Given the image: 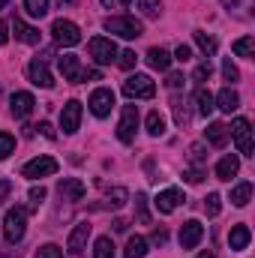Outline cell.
Listing matches in <instances>:
<instances>
[{"mask_svg": "<svg viewBox=\"0 0 255 258\" xmlns=\"http://www.w3.org/2000/svg\"><path fill=\"white\" fill-rule=\"evenodd\" d=\"M198 258H216V255H213V252L207 249V252H198Z\"/></svg>", "mask_w": 255, "mask_h": 258, "instance_id": "cell-53", "label": "cell"}, {"mask_svg": "<svg viewBox=\"0 0 255 258\" xmlns=\"http://www.w3.org/2000/svg\"><path fill=\"white\" fill-rule=\"evenodd\" d=\"M126 201H129V189H123V186H114V189H108V195H105V204L114 207V210H120Z\"/></svg>", "mask_w": 255, "mask_h": 258, "instance_id": "cell-28", "label": "cell"}, {"mask_svg": "<svg viewBox=\"0 0 255 258\" xmlns=\"http://www.w3.org/2000/svg\"><path fill=\"white\" fill-rule=\"evenodd\" d=\"M222 75H225V81H231V84H234V81H240V69L231 63V57H228V60H222Z\"/></svg>", "mask_w": 255, "mask_h": 258, "instance_id": "cell-38", "label": "cell"}, {"mask_svg": "<svg viewBox=\"0 0 255 258\" xmlns=\"http://www.w3.org/2000/svg\"><path fill=\"white\" fill-rule=\"evenodd\" d=\"M57 66H60V72H63L66 81H72V84L81 81V60H78L75 54H63V57L57 60Z\"/></svg>", "mask_w": 255, "mask_h": 258, "instance_id": "cell-18", "label": "cell"}, {"mask_svg": "<svg viewBox=\"0 0 255 258\" xmlns=\"http://www.w3.org/2000/svg\"><path fill=\"white\" fill-rule=\"evenodd\" d=\"M0 258H9V252H6V249H0Z\"/></svg>", "mask_w": 255, "mask_h": 258, "instance_id": "cell-55", "label": "cell"}, {"mask_svg": "<svg viewBox=\"0 0 255 258\" xmlns=\"http://www.w3.org/2000/svg\"><path fill=\"white\" fill-rule=\"evenodd\" d=\"M24 9H27V15L42 18V15L48 12V0H24Z\"/></svg>", "mask_w": 255, "mask_h": 258, "instance_id": "cell-34", "label": "cell"}, {"mask_svg": "<svg viewBox=\"0 0 255 258\" xmlns=\"http://www.w3.org/2000/svg\"><path fill=\"white\" fill-rule=\"evenodd\" d=\"M144 255H147V240L132 234L126 240V258H144Z\"/></svg>", "mask_w": 255, "mask_h": 258, "instance_id": "cell-27", "label": "cell"}, {"mask_svg": "<svg viewBox=\"0 0 255 258\" xmlns=\"http://www.w3.org/2000/svg\"><path fill=\"white\" fill-rule=\"evenodd\" d=\"M9 192H12V183H9V180H0V201H3Z\"/></svg>", "mask_w": 255, "mask_h": 258, "instance_id": "cell-49", "label": "cell"}, {"mask_svg": "<svg viewBox=\"0 0 255 258\" xmlns=\"http://www.w3.org/2000/svg\"><path fill=\"white\" fill-rule=\"evenodd\" d=\"M174 60H180V63L192 60V48H189V45H177V51H174Z\"/></svg>", "mask_w": 255, "mask_h": 258, "instance_id": "cell-44", "label": "cell"}, {"mask_svg": "<svg viewBox=\"0 0 255 258\" xmlns=\"http://www.w3.org/2000/svg\"><path fill=\"white\" fill-rule=\"evenodd\" d=\"M51 36H54V42L63 45V48H72V45L81 42V30H78V24H72V21H66V18H57V21L51 24Z\"/></svg>", "mask_w": 255, "mask_h": 258, "instance_id": "cell-5", "label": "cell"}, {"mask_svg": "<svg viewBox=\"0 0 255 258\" xmlns=\"http://www.w3.org/2000/svg\"><path fill=\"white\" fill-rule=\"evenodd\" d=\"M120 3H123V6H129V3H132V0H120Z\"/></svg>", "mask_w": 255, "mask_h": 258, "instance_id": "cell-57", "label": "cell"}, {"mask_svg": "<svg viewBox=\"0 0 255 258\" xmlns=\"http://www.w3.org/2000/svg\"><path fill=\"white\" fill-rule=\"evenodd\" d=\"M237 171H240V159H237L234 153L222 156V159H219V165H216V177H219V180H231Z\"/></svg>", "mask_w": 255, "mask_h": 258, "instance_id": "cell-21", "label": "cell"}, {"mask_svg": "<svg viewBox=\"0 0 255 258\" xmlns=\"http://www.w3.org/2000/svg\"><path fill=\"white\" fill-rule=\"evenodd\" d=\"M24 222H27V210L24 207H9L6 210V216H3V234H6L9 243H18L24 237V231H27Z\"/></svg>", "mask_w": 255, "mask_h": 258, "instance_id": "cell-2", "label": "cell"}, {"mask_svg": "<svg viewBox=\"0 0 255 258\" xmlns=\"http://www.w3.org/2000/svg\"><path fill=\"white\" fill-rule=\"evenodd\" d=\"M147 63H150V69L165 72V69L171 66V54H168L165 48H150V51H147Z\"/></svg>", "mask_w": 255, "mask_h": 258, "instance_id": "cell-25", "label": "cell"}, {"mask_svg": "<svg viewBox=\"0 0 255 258\" xmlns=\"http://www.w3.org/2000/svg\"><path fill=\"white\" fill-rule=\"evenodd\" d=\"M27 75H30V81H33L36 87H45V90L54 87V78H51V72H48L45 57H33V60L27 63Z\"/></svg>", "mask_w": 255, "mask_h": 258, "instance_id": "cell-10", "label": "cell"}, {"mask_svg": "<svg viewBox=\"0 0 255 258\" xmlns=\"http://www.w3.org/2000/svg\"><path fill=\"white\" fill-rule=\"evenodd\" d=\"M165 84L174 90V87H180V84H183V75H180V72H168V81H165Z\"/></svg>", "mask_w": 255, "mask_h": 258, "instance_id": "cell-47", "label": "cell"}, {"mask_svg": "<svg viewBox=\"0 0 255 258\" xmlns=\"http://www.w3.org/2000/svg\"><path fill=\"white\" fill-rule=\"evenodd\" d=\"M183 180H186V183H201V180H204V171H201V168H189V171L183 174Z\"/></svg>", "mask_w": 255, "mask_h": 258, "instance_id": "cell-45", "label": "cell"}, {"mask_svg": "<svg viewBox=\"0 0 255 258\" xmlns=\"http://www.w3.org/2000/svg\"><path fill=\"white\" fill-rule=\"evenodd\" d=\"M33 129H39V132H42V135H45V138H57V132H54V129H51V123H48V120H42V123H39V126H33Z\"/></svg>", "mask_w": 255, "mask_h": 258, "instance_id": "cell-48", "label": "cell"}, {"mask_svg": "<svg viewBox=\"0 0 255 258\" xmlns=\"http://www.w3.org/2000/svg\"><path fill=\"white\" fill-rule=\"evenodd\" d=\"M186 198H183V192L180 189H162V192L156 195V210L159 213H171V210H177V204H183Z\"/></svg>", "mask_w": 255, "mask_h": 258, "instance_id": "cell-15", "label": "cell"}, {"mask_svg": "<svg viewBox=\"0 0 255 258\" xmlns=\"http://www.w3.org/2000/svg\"><path fill=\"white\" fill-rule=\"evenodd\" d=\"M78 126H81V102L69 99L63 105V111H60V129L66 135H72V132H78Z\"/></svg>", "mask_w": 255, "mask_h": 258, "instance_id": "cell-11", "label": "cell"}, {"mask_svg": "<svg viewBox=\"0 0 255 258\" xmlns=\"http://www.w3.org/2000/svg\"><path fill=\"white\" fill-rule=\"evenodd\" d=\"M204 156H207V153H204V147H201V144H192V147H189V162H192V165H201V162H204Z\"/></svg>", "mask_w": 255, "mask_h": 258, "instance_id": "cell-43", "label": "cell"}, {"mask_svg": "<svg viewBox=\"0 0 255 258\" xmlns=\"http://www.w3.org/2000/svg\"><path fill=\"white\" fill-rule=\"evenodd\" d=\"M45 195H48V189H45V186H33V189L27 192V198L33 201V207H39V204L45 201Z\"/></svg>", "mask_w": 255, "mask_h": 258, "instance_id": "cell-42", "label": "cell"}, {"mask_svg": "<svg viewBox=\"0 0 255 258\" xmlns=\"http://www.w3.org/2000/svg\"><path fill=\"white\" fill-rule=\"evenodd\" d=\"M249 240H252V231H249V225H231V231H228V246L234 249V252H240V249H246L249 246Z\"/></svg>", "mask_w": 255, "mask_h": 258, "instance_id": "cell-17", "label": "cell"}, {"mask_svg": "<svg viewBox=\"0 0 255 258\" xmlns=\"http://www.w3.org/2000/svg\"><path fill=\"white\" fill-rule=\"evenodd\" d=\"M150 240H153V243H156V246H165V240H168V231H165V228H156V231H153V237H150Z\"/></svg>", "mask_w": 255, "mask_h": 258, "instance_id": "cell-46", "label": "cell"}, {"mask_svg": "<svg viewBox=\"0 0 255 258\" xmlns=\"http://www.w3.org/2000/svg\"><path fill=\"white\" fill-rule=\"evenodd\" d=\"M81 78H84V81H99L102 75H99L96 69H90V72H81Z\"/></svg>", "mask_w": 255, "mask_h": 258, "instance_id": "cell-50", "label": "cell"}, {"mask_svg": "<svg viewBox=\"0 0 255 258\" xmlns=\"http://www.w3.org/2000/svg\"><path fill=\"white\" fill-rule=\"evenodd\" d=\"M147 132H150L153 138L165 135V117H162L159 111H150V114H147Z\"/></svg>", "mask_w": 255, "mask_h": 258, "instance_id": "cell-29", "label": "cell"}, {"mask_svg": "<svg viewBox=\"0 0 255 258\" xmlns=\"http://www.w3.org/2000/svg\"><path fill=\"white\" fill-rule=\"evenodd\" d=\"M57 171V159H51V156H36V159H30L24 168H21V174L27 177V180H39V177H51Z\"/></svg>", "mask_w": 255, "mask_h": 258, "instance_id": "cell-7", "label": "cell"}, {"mask_svg": "<svg viewBox=\"0 0 255 258\" xmlns=\"http://www.w3.org/2000/svg\"><path fill=\"white\" fill-rule=\"evenodd\" d=\"M90 111L96 114V117H105L111 108H114V90H108V87H96L93 93H90Z\"/></svg>", "mask_w": 255, "mask_h": 258, "instance_id": "cell-9", "label": "cell"}, {"mask_svg": "<svg viewBox=\"0 0 255 258\" xmlns=\"http://www.w3.org/2000/svg\"><path fill=\"white\" fill-rule=\"evenodd\" d=\"M33 96L27 93V90H18V93H12V99H9V111H12V117H27L30 111H33Z\"/></svg>", "mask_w": 255, "mask_h": 258, "instance_id": "cell-14", "label": "cell"}, {"mask_svg": "<svg viewBox=\"0 0 255 258\" xmlns=\"http://www.w3.org/2000/svg\"><path fill=\"white\" fill-rule=\"evenodd\" d=\"M93 258H114V243H111V237H99V240H96Z\"/></svg>", "mask_w": 255, "mask_h": 258, "instance_id": "cell-32", "label": "cell"}, {"mask_svg": "<svg viewBox=\"0 0 255 258\" xmlns=\"http://www.w3.org/2000/svg\"><path fill=\"white\" fill-rule=\"evenodd\" d=\"M231 51L237 54V57H252V51H255V39L252 36H240L234 45H231Z\"/></svg>", "mask_w": 255, "mask_h": 258, "instance_id": "cell-31", "label": "cell"}, {"mask_svg": "<svg viewBox=\"0 0 255 258\" xmlns=\"http://www.w3.org/2000/svg\"><path fill=\"white\" fill-rule=\"evenodd\" d=\"M6 39H9V30H6V24L0 21V45H6Z\"/></svg>", "mask_w": 255, "mask_h": 258, "instance_id": "cell-51", "label": "cell"}, {"mask_svg": "<svg viewBox=\"0 0 255 258\" xmlns=\"http://www.w3.org/2000/svg\"><path fill=\"white\" fill-rule=\"evenodd\" d=\"M192 36H195V45L201 48V54H204V57H213V54H216L219 42H216V39H213L210 33H204V30H195Z\"/></svg>", "mask_w": 255, "mask_h": 258, "instance_id": "cell-23", "label": "cell"}, {"mask_svg": "<svg viewBox=\"0 0 255 258\" xmlns=\"http://www.w3.org/2000/svg\"><path fill=\"white\" fill-rule=\"evenodd\" d=\"M6 3H9V0H0V9H3V6H6Z\"/></svg>", "mask_w": 255, "mask_h": 258, "instance_id": "cell-56", "label": "cell"}, {"mask_svg": "<svg viewBox=\"0 0 255 258\" xmlns=\"http://www.w3.org/2000/svg\"><path fill=\"white\" fill-rule=\"evenodd\" d=\"M117 63H120V69H132V66L138 63V54L135 51H120L117 54Z\"/></svg>", "mask_w": 255, "mask_h": 258, "instance_id": "cell-41", "label": "cell"}, {"mask_svg": "<svg viewBox=\"0 0 255 258\" xmlns=\"http://www.w3.org/2000/svg\"><path fill=\"white\" fill-rule=\"evenodd\" d=\"M135 132H138V108H135V105H123L120 123H117V138H120L123 144H132V141H135Z\"/></svg>", "mask_w": 255, "mask_h": 258, "instance_id": "cell-8", "label": "cell"}, {"mask_svg": "<svg viewBox=\"0 0 255 258\" xmlns=\"http://www.w3.org/2000/svg\"><path fill=\"white\" fill-rule=\"evenodd\" d=\"M123 93L129 99H150L156 93V84H153L150 75H129L123 81Z\"/></svg>", "mask_w": 255, "mask_h": 258, "instance_id": "cell-4", "label": "cell"}, {"mask_svg": "<svg viewBox=\"0 0 255 258\" xmlns=\"http://www.w3.org/2000/svg\"><path fill=\"white\" fill-rule=\"evenodd\" d=\"M201 237H204V225L198 219H189V222L180 225V246L183 249H195L201 243Z\"/></svg>", "mask_w": 255, "mask_h": 258, "instance_id": "cell-12", "label": "cell"}, {"mask_svg": "<svg viewBox=\"0 0 255 258\" xmlns=\"http://www.w3.org/2000/svg\"><path fill=\"white\" fill-rule=\"evenodd\" d=\"M57 192H60L63 201H81L87 189H84V183H81L78 177H63V180L57 183Z\"/></svg>", "mask_w": 255, "mask_h": 258, "instance_id": "cell-16", "label": "cell"}, {"mask_svg": "<svg viewBox=\"0 0 255 258\" xmlns=\"http://www.w3.org/2000/svg\"><path fill=\"white\" fill-rule=\"evenodd\" d=\"M228 135H234V144L243 156H252V126L246 117H237L231 126H228Z\"/></svg>", "mask_w": 255, "mask_h": 258, "instance_id": "cell-6", "label": "cell"}, {"mask_svg": "<svg viewBox=\"0 0 255 258\" xmlns=\"http://www.w3.org/2000/svg\"><path fill=\"white\" fill-rule=\"evenodd\" d=\"M204 138H207V144H213V147H225V141H228V126H225V123H210L207 132H204Z\"/></svg>", "mask_w": 255, "mask_h": 258, "instance_id": "cell-22", "label": "cell"}, {"mask_svg": "<svg viewBox=\"0 0 255 258\" xmlns=\"http://www.w3.org/2000/svg\"><path fill=\"white\" fill-rule=\"evenodd\" d=\"M12 30H15V39H21V42H27V45H36V42H39V30L30 27V24H24L18 15H15V21H12Z\"/></svg>", "mask_w": 255, "mask_h": 258, "instance_id": "cell-19", "label": "cell"}, {"mask_svg": "<svg viewBox=\"0 0 255 258\" xmlns=\"http://www.w3.org/2000/svg\"><path fill=\"white\" fill-rule=\"evenodd\" d=\"M195 102H198V114H201V117H210L213 108H216V105H213V93H210L207 87H198V90H195Z\"/></svg>", "mask_w": 255, "mask_h": 258, "instance_id": "cell-24", "label": "cell"}, {"mask_svg": "<svg viewBox=\"0 0 255 258\" xmlns=\"http://www.w3.org/2000/svg\"><path fill=\"white\" fill-rule=\"evenodd\" d=\"M171 108H174V120H177V126H186V123H189V108H186V102L174 96Z\"/></svg>", "mask_w": 255, "mask_h": 258, "instance_id": "cell-33", "label": "cell"}, {"mask_svg": "<svg viewBox=\"0 0 255 258\" xmlns=\"http://www.w3.org/2000/svg\"><path fill=\"white\" fill-rule=\"evenodd\" d=\"M12 150H15V138H12L9 132H0V162H3Z\"/></svg>", "mask_w": 255, "mask_h": 258, "instance_id": "cell-36", "label": "cell"}, {"mask_svg": "<svg viewBox=\"0 0 255 258\" xmlns=\"http://www.w3.org/2000/svg\"><path fill=\"white\" fill-rule=\"evenodd\" d=\"M249 198H252V183H237V186L231 189V204H234V207H246Z\"/></svg>", "mask_w": 255, "mask_h": 258, "instance_id": "cell-26", "label": "cell"}, {"mask_svg": "<svg viewBox=\"0 0 255 258\" xmlns=\"http://www.w3.org/2000/svg\"><path fill=\"white\" fill-rule=\"evenodd\" d=\"M126 228H129L126 219H114V231H126Z\"/></svg>", "mask_w": 255, "mask_h": 258, "instance_id": "cell-52", "label": "cell"}, {"mask_svg": "<svg viewBox=\"0 0 255 258\" xmlns=\"http://www.w3.org/2000/svg\"><path fill=\"white\" fill-rule=\"evenodd\" d=\"M87 237H90V222H78V225L72 228L69 240H66V249H69L72 255H81L84 246H87Z\"/></svg>", "mask_w": 255, "mask_h": 258, "instance_id": "cell-13", "label": "cell"}, {"mask_svg": "<svg viewBox=\"0 0 255 258\" xmlns=\"http://www.w3.org/2000/svg\"><path fill=\"white\" fill-rule=\"evenodd\" d=\"M138 6L144 9V15H159V9H162V0H138Z\"/></svg>", "mask_w": 255, "mask_h": 258, "instance_id": "cell-40", "label": "cell"}, {"mask_svg": "<svg viewBox=\"0 0 255 258\" xmlns=\"http://www.w3.org/2000/svg\"><path fill=\"white\" fill-rule=\"evenodd\" d=\"M105 30L114 36H123V39H138L144 33V24L132 15H111V18H105Z\"/></svg>", "mask_w": 255, "mask_h": 258, "instance_id": "cell-1", "label": "cell"}, {"mask_svg": "<svg viewBox=\"0 0 255 258\" xmlns=\"http://www.w3.org/2000/svg\"><path fill=\"white\" fill-rule=\"evenodd\" d=\"M135 216L141 225H150V210H147V195L135 192Z\"/></svg>", "mask_w": 255, "mask_h": 258, "instance_id": "cell-30", "label": "cell"}, {"mask_svg": "<svg viewBox=\"0 0 255 258\" xmlns=\"http://www.w3.org/2000/svg\"><path fill=\"white\" fill-rule=\"evenodd\" d=\"M33 258H63V249L60 246H54V243H45V246H39L36 249V255Z\"/></svg>", "mask_w": 255, "mask_h": 258, "instance_id": "cell-37", "label": "cell"}, {"mask_svg": "<svg viewBox=\"0 0 255 258\" xmlns=\"http://www.w3.org/2000/svg\"><path fill=\"white\" fill-rule=\"evenodd\" d=\"M204 210H207V216H219V210H222V198L219 192H210L204 198Z\"/></svg>", "mask_w": 255, "mask_h": 258, "instance_id": "cell-35", "label": "cell"}, {"mask_svg": "<svg viewBox=\"0 0 255 258\" xmlns=\"http://www.w3.org/2000/svg\"><path fill=\"white\" fill-rule=\"evenodd\" d=\"M213 102H219L216 108H222L225 114H231V111H237V108H240V96H237V90H231V87H222V90H219V96H216Z\"/></svg>", "mask_w": 255, "mask_h": 258, "instance_id": "cell-20", "label": "cell"}, {"mask_svg": "<svg viewBox=\"0 0 255 258\" xmlns=\"http://www.w3.org/2000/svg\"><path fill=\"white\" fill-rule=\"evenodd\" d=\"M87 48H90V57H93L99 66H108V63H114V60H117V45H114V39L93 36V39L87 42Z\"/></svg>", "mask_w": 255, "mask_h": 258, "instance_id": "cell-3", "label": "cell"}, {"mask_svg": "<svg viewBox=\"0 0 255 258\" xmlns=\"http://www.w3.org/2000/svg\"><path fill=\"white\" fill-rule=\"evenodd\" d=\"M102 6H114V0H102Z\"/></svg>", "mask_w": 255, "mask_h": 258, "instance_id": "cell-54", "label": "cell"}, {"mask_svg": "<svg viewBox=\"0 0 255 258\" xmlns=\"http://www.w3.org/2000/svg\"><path fill=\"white\" fill-rule=\"evenodd\" d=\"M210 72H213V66H210V60H201V63L195 66L192 78H195V81H207V78H210Z\"/></svg>", "mask_w": 255, "mask_h": 258, "instance_id": "cell-39", "label": "cell"}]
</instances>
